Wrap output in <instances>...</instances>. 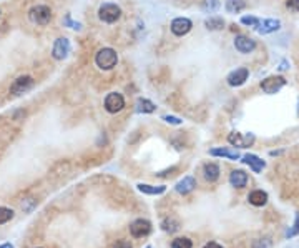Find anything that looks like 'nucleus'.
I'll list each match as a JSON object with an SVG mask.
<instances>
[{
  "label": "nucleus",
  "instance_id": "nucleus-4",
  "mask_svg": "<svg viewBox=\"0 0 299 248\" xmlns=\"http://www.w3.org/2000/svg\"><path fill=\"white\" fill-rule=\"evenodd\" d=\"M33 78L30 77V75H22V77L15 78L14 83L10 85V94L19 97V95H23L27 94L28 90H32L33 88Z\"/></svg>",
  "mask_w": 299,
  "mask_h": 248
},
{
  "label": "nucleus",
  "instance_id": "nucleus-5",
  "mask_svg": "<svg viewBox=\"0 0 299 248\" xmlns=\"http://www.w3.org/2000/svg\"><path fill=\"white\" fill-rule=\"evenodd\" d=\"M125 107V99L121 94H116V92H112L105 97V110L110 112V113H116L121 112Z\"/></svg>",
  "mask_w": 299,
  "mask_h": 248
},
{
  "label": "nucleus",
  "instance_id": "nucleus-13",
  "mask_svg": "<svg viewBox=\"0 0 299 248\" xmlns=\"http://www.w3.org/2000/svg\"><path fill=\"white\" fill-rule=\"evenodd\" d=\"M248 77H250V70L248 69H244V67L243 69H236L228 75V83L231 87H239L248 80Z\"/></svg>",
  "mask_w": 299,
  "mask_h": 248
},
{
  "label": "nucleus",
  "instance_id": "nucleus-21",
  "mask_svg": "<svg viewBox=\"0 0 299 248\" xmlns=\"http://www.w3.org/2000/svg\"><path fill=\"white\" fill-rule=\"evenodd\" d=\"M244 7H246V2H244V0H226L225 2V8L230 12V14H238V12H241Z\"/></svg>",
  "mask_w": 299,
  "mask_h": 248
},
{
  "label": "nucleus",
  "instance_id": "nucleus-12",
  "mask_svg": "<svg viewBox=\"0 0 299 248\" xmlns=\"http://www.w3.org/2000/svg\"><path fill=\"white\" fill-rule=\"evenodd\" d=\"M234 47L241 53H251L256 49V42L246 35H236L234 39Z\"/></svg>",
  "mask_w": 299,
  "mask_h": 248
},
{
  "label": "nucleus",
  "instance_id": "nucleus-1",
  "mask_svg": "<svg viewBox=\"0 0 299 248\" xmlns=\"http://www.w3.org/2000/svg\"><path fill=\"white\" fill-rule=\"evenodd\" d=\"M95 64L102 70H112L113 67H116V64H118V53L110 47L100 49L95 55Z\"/></svg>",
  "mask_w": 299,
  "mask_h": 248
},
{
  "label": "nucleus",
  "instance_id": "nucleus-37",
  "mask_svg": "<svg viewBox=\"0 0 299 248\" xmlns=\"http://www.w3.org/2000/svg\"><path fill=\"white\" fill-rule=\"evenodd\" d=\"M0 248H14V245H10V243H3Z\"/></svg>",
  "mask_w": 299,
  "mask_h": 248
},
{
  "label": "nucleus",
  "instance_id": "nucleus-29",
  "mask_svg": "<svg viewBox=\"0 0 299 248\" xmlns=\"http://www.w3.org/2000/svg\"><path fill=\"white\" fill-rule=\"evenodd\" d=\"M63 24H65L67 27L73 28V30H80V28H82V25H80L78 22H73V20L70 19V15H67V17H65V20H63Z\"/></svg>",
  "mask_w": 299,
  "mask_h": 248
},
{
  "label": "nucleus",
  "instance_id": "nucleus-31",
  "mask_svg": "<svg viewBox=\"0 0 299 248\" xmlns=\"http://www.w3.org/2000/svg\"><path fill=\"white\" fill-rule=\"evenodd\" d=\"M269 247H271V240H269V238H263V240L256 242L253 248H269Z\"/></svg>",
  "mask_w": 299,
  "mask_h": 248
},
{
  "label": "nucleus",
  "instance_id": "nucleus-8",
  "mask_svg": "<svg viewBox=\"0 0 299 248\" xmlns=\"http://www.w3.org/2000/svg\"><path fill=\"white\" fill-rule=\"evenodd\" d=\"M228 142L233 147H239V149H244V147H250L254 144V135L253 133H239V132H231L228 135Z\"/></svg>",
  "mask_w": 299,
  "mask_h": 248
},
{
  "label": "nucleus",
  "instance_id": "nucleus-6",
  "mask_svg": "<svg viewBox=\"0 0 299 248\" xmlns=\"http://www.w3.org/2000/svg\"><path fill=\"white\" fill-rule=\"evenodd\" d=\"M71 50V45H70V40L67 37H60V39L55 40L53 44V49H52V55L55 60H63V58L69 57Z\"/></svg>",
  "mask_w": 299,
  "mask_h": 248
},
{
  "label": "nucleus",
  "instance_id": "nucleus-20",
  "mask_svg": "<svg viewBox=\"0 0 299 248\" xmlns=\"http://www.w3.org/2000/svg\"><path fill=\"white\" fill-rule=\"evenodd\" d=\"M138 190H140L141 193H146V195H161L166 188L163 187V185H160V187H153V185L140 183L138 185Z\"/></svg>",
  "mask_w": 299,
  "mask_h": 248
},
{
  "label": "nucleus",
  "instance_id": "nucleus-30",
  "mask_svg": "<svg viewBox=\"0 0 299 248\" xmlns=\"http://www.w3.org/2000/svg\"><path fill=\"white\" fill-rule=\"evenodd\" d=\"M163 120H165L166 124H171V125H181V124H183V120L178 119V117H175V115H165V117H163Z\"/></svg>",
  "mask_w": 299,
  "mask_h": 248
},
{
  "label": "nucleus",
  "instance_id": "nucleus-19",
  "mask_svg": "<svg viewBox=\"0 0 299 248\" xmlns=\"http://www.w3.org/2000/svg\"><path fill=\"white\" fill-rule=\"evenodd\" d=\"M209 155H213V157H225V158H230V160H239V153L236 150L213 149V150H209Z\"/></svg>",
  "mask_w": 299,
  "mask_h": 248
},
{
  "label": "nucleus",
  "instance_id": "nucleus-11",
  "mask_svg": "<svg viewBox=\"0 0 299 248\" xmlns=\"http://www.w3.org/2000/svg\"><path fill=\"white\" fill-rule=\"evenodd\" d=\"M256 32L261 33V35H268V33H273L281 28V22L276 19H264L259 20L258 25H256Z\"/></svg>",
  "mask_w": 299,
  "mask_h": 248
},
{
  "label": "nucleus",
  "instance_id": "nucleus-35",
  "mask_svg": "<svg viewBox=\"0 0 299 248\" xmlns=\"http://www.w3.org/2000/svg\"><path fill=\"white\" fill-rule=\"evenodd\" d=\"M205 248H223L220 243H216V242H209V243H206Z\"/></svg>",
  "mask_w": 299,
  "mask_h": 248
},
{
  "label": "nucleus",
  "instance_id": "nucleus-7",
  "mask_svg": "<svg viewBox=\"0 0 299 248\" xmlns=\"http://www.w3.org/2000/svg\"><path fill=\"white\" fill-rule=\"evenodd\" d=\"M286 85V80L283 77H276V75H273V77H268L264 78L263 82H261V88H263L264 94H277V92L281 90Z\"/></svg>",
  "mask_w": 299,
  "mask_h": 248
},
{
  "label": "nucleus",
  "instance_id": "nucleus-34",
  "mask_svg": "<svg viewBox=\"0 0 299 248\" xmlns=\"http://www.w3.org/2000/svg\"><path fill=\"white\" fill-rule=\"evenodd\" d=\"M113 248H132V243L128 240H118L115 245H113Z\"/></svg>",
  "mask_w": 299,
  "mask_h": 248
},
{
  "label": "nucleus",
  "instance_id": "nucleus-9",
  "mask_svg": "<svg viewBox=\"0 0 299 248\" xmlns=\"http://www.w3.org/2000/svg\"><path fill=\"white\" fill-rule=\"evenodd\" d=\"M191 27H193V22L189 19H186V17H178V19H175L170 25L171 33L176 37L186 35V33L191 30Z\"/></svg>",
  "mask_w": 299,
  "mask_h": 248
},
{
  "label": "nucleus",
  "instance_id": "nucleus-16",
  "mask_svg": "<svg viewBox=\"0 0 299 248\" xmlns=\"http://www.w3.org/2000/svg\"><path fill=\"white\" fill-rule=\"evenodd\" d=\"M230 183L233 185V187H236V188L246 187V183H248V175L244 174L243 170H234V172H231V175H230Z\"/></svg>",
  "mask_w": 299,
  "mask_h": 248
},
{
  "label": "nucleus",
  "instance_id": "nucleus-18",
  "mask_svg": "<svg viewBox=\"0 0 299 248\" xmlns=\"http://www.w3.org/2000/svg\"><path fill=\"white\" fill-rule=\"evenodd\" d=\"M203 174L208 182H216V180L220 178V167H218L216 163H206L203 167Z\"/></svg>",
  "mask_w": 299,
  "mask_h": 248
},
{
  "label": "nucleus",
  "instance_id": "nucleus-10",
  "mask_svg": "<svg viewBox=\"0 0 299 248\" xmlns=\"http://www.w3.org/2000/svg\"><path fill=\"white\" fill-rule=\"evenodd\" d=\"M150 232H151V223L148 220H143V218H138V220H135L133 223L130 225V233H132L135 238H143Z\"/></svg>",
  "mask_w": 299,
  "mask_h": 248
},
{
  "label": "nucleus",
  "instance_id": "nucleus-15",
  "mask_svg": "<svg viewBox=\"0 0 299 248\" xmlns=\"http://www.w3.org/2000/svg\"><path fill=\"white\" fill-rule=\"evenodd\" d=\"M195 187H196V180L193 176H184L183 180H180L176 183V192L181 193V195H186L191 190H195Z\"/></svg>",
  "mask_w": 299,
  "mask_h": 248
},
{
  "label": "nucleus",
  "instance_id": "nucleus-27",
  "mask_svg": "<svg viewBox=\"0 0 299 248\" xmlns=\"http://www.w3.org/2000/svg\"><path fill=\"white\" fill-rule=\"evenodd\" d=\"M14 218V210L5 208V207H0V225L7 223L8 220Z\"/></svg>",
  "mask_w": 299,
  "mask_h": 248
},
{
  "label": "nucleus",
  "instance_id": "nucleus-22",
  "mask_svg": "<svg viewBox=\"0 0 299 248\" xmlns=\"http://www.w3.org/2000/svg\"><path fill=\"white\" fill-rule=\"evenodd\" d=\"M137 110L143 112V113H153L155 110H157V105L148 99H140L137 102Z\"/></svg>",
  "mask_w": 299,
  "mask_h": 248
},
{
  "label": "nucleus",
  "instance_id": "nucleus-3",
  "mask_svg": "<svg viewBox=\"0 0 299 248\" xmlns=\"http://www.w3.org/2000/svg\"><path fill=\"white\" fill-rule=\"evenodd\" d=\"M28 19L37 25H47L52 20V10L47 5H35L28 12Z\"/></svg>",
  "mask_w": 299,
  "mask_h": 248
},
{
  "label": "nucleus",
  "instance_id": "nucleus-25",
  "mask_svg": "<svg viewBox=\"0 0 299 248\" xmlns=\"http://www.w3.org/2000/svg\"><path fill=\"white\" fill-rule=\"evenodd\" d=\"M220 7H221L220 0H205V2H203V5H201V8H203L205 12H209V14H213V12H216Z\"/></svg>",
  "mask_w": 299,
  "mask_h": 248
},
{
  "label": "nucleus",
  "instance_id": "nucleus-36",
  "mask_svg": "<svg viewBox=\"0 0 299 248\" xmlns=\"http://www.w3.org/2000/svg\"><path fill=\"white\" fill-rule=\"evenodd\" d=\"M288 65H289V64H288V62H286V60H284V62H281V67H279V70H288V69H289Z\"/></svg>",
  "mask_w": 299,
  "mask_h": 248
},
{
  "label": "nucleus",
  "instance_id": "nucleus-33",
  "mask_svg": "<svg viewBox=\"0 0 299 248\" xmlns=\"http://www.w3.org/2000/svg\"><path fill=\"white\" fill-rule=\"evenodd\" d=\"M286 7H288L289 10L298 12L299 10V0H288V2H286Z\"/></svg>",
  "mask_w": 299,
  "mask_h": 248
},
{
  "label": "nucleus",
  "instance_id": "nucleus-38",
  "mask_svg": "<svg viewBox=\"0 0 299 248\" xmlns=\"http://www.w3.org/2000/svg\"><path fill=\"white\" fill-rule=\"evenodd\" d=\"M298 113H299V103H298Z\"/></svg>",
  "mask_w": 299,
  "mask_h": 248
},
{
  "label": "nucleus",
  "instance_id": "nucleus-26",
  "mask_svg": "<svg viewBox=\"0 0 299 248\" xmlns=\"http://www.w3.org/2000/svg\"><path fill=\"white\" fill-rule=\"evenodd\" d=\"M171 248H193V243L189 238L181 237V238H175L173 243H171Z\"/></svg>",
  "mask_w": 299,
  "mask_h": 248
},
{
  "label": "nucleus",
  "instance_id": "nucleus-32",
  "mask_svg": "<svg viewBox=\"0 0 299 248\" xmlns=\"http://www.w3.org/2000/svg\"><path fill=\"white\" fill-rule=\"evenodd\" d=\"M294 235H299V215L296 217V222H294V226L288 232V237H294Z\"/></svg>",
  "mask_w": 299,
  "mask_h": 248
},
{
  "label": "nucleus",
  "instance_id": "nucleus-24",
  "mask_svg": "<svg viewBox=\"0 0 299 248\" xmlns=\"http://www.w3.org/2000/svg\"><path fill=\"white\" fill-rule=\"evenodd\" d=\"M205 25L208 30H221L225 27V20L221 17H209V19H206Z\"/></svg>",
  "mask_w": 299,
  "mask_h": 248
},
{
  "label": "nucleus",
  "instance_id": "nucleus-17",
  "mask_svg": "<svg viewBox=\"0 0 299 248\" xmlns=\"http://www.w3.org/2000/svg\"><path fill=\"white\" fill-rule=\"evenodd\" d=\"M248 200H250V203L254 205V207H263V205H266V201H268V193L263 190H254L250 193Z\"/></svg>",
  "mask_w": 299,
  "mask_h": 248
},
{
  "label": "nucleus",
  "instance_id": "nucleus-2",
  "mask_svg": "<svg viewBox=\"0 0 299 248\" xmlns=\"http://www.w3.org/2000/svg\"><path fill=\"white\" fill-rule=\"evenodd\" d=\"M98 17L105 24H115L121 17V8L116 3L107 2L98 8Z\"/></svg>",
  "mask_w": 299,
  "mask_h": 248
},
{
  "label": "nucleus",
  "instance_id": "nucleus-23",
  "mask_svg": "<svg viewBox=\"0 0 299 248\" xmlns=\"http://www.w3.org/2000/svg\"><path fill=\"white\" fill-rule=\"evenodd\" d=\"M161 228L168 233H175V232H178V230H180V222L173 217H168V218L163 220Z\"/></svg>",
  "mask_w": 299,
  "mask_h": 248
},
{
  "label": "nucleus",
  "instance_id": "nucleus-28",
  "mask_svg": "<svg viewBox=\"0 0 299 248\" xmlns=\"http://www.w3.org/2000/svg\"><path fill=\"white\" fill-rule=\"evenodd\" d=\"M258 22H259V19H256V17H253V15L241 17V24L243 25H248V27H256Z\"/></svg>",
  "mask_w": 299,
  "mask_h": 248
},
{
  "label": "nucleus",
  "instance_id": "nucleus-14",
  "mask_svg": "<svg viewBox=\"0 0 299 248\" xmlns=\"http://www.w3.org/2000/svg\"><path fill=\"white\" fill-rule=\"evenodd\" d=\"M243 162L246 163V165H250L251 170L256 172V174H259V172L263 170L264 167H266V162L261 160L259 157H256V155H253V153L244 155V157H243Z\"/></svg>",
  "mask_w": 299,
  "mask_h": 248
}]
</instances>
